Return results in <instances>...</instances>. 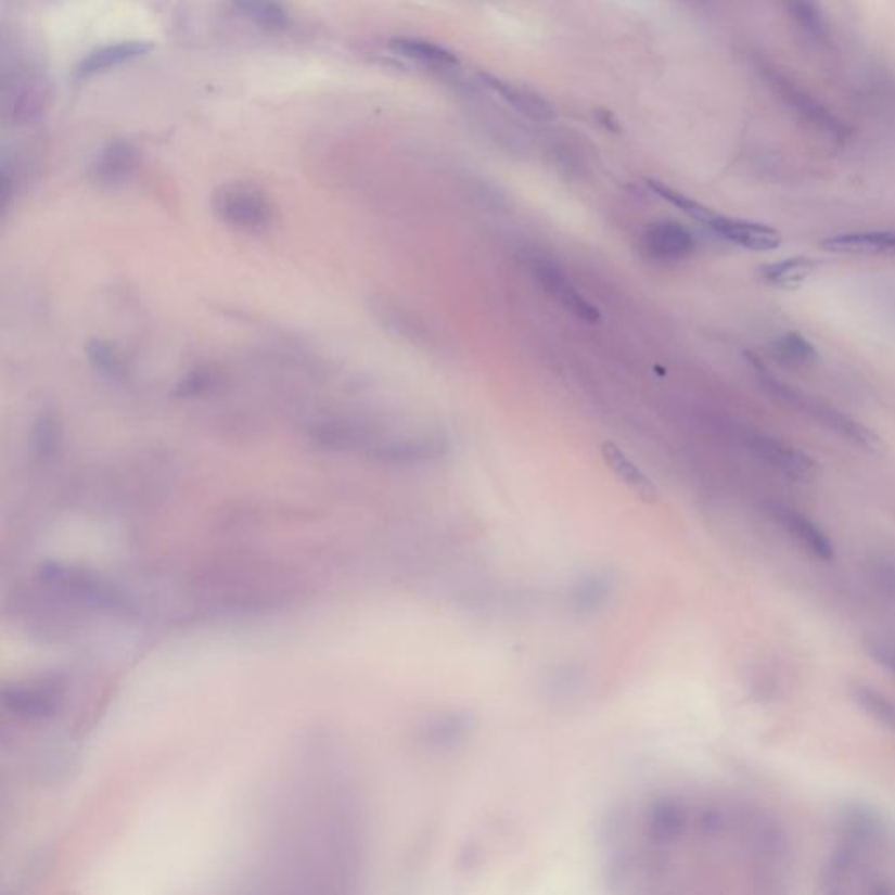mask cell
<instances>
[{
    "instance_id": "obj_1",
    "label": "cell",
    "mask_w": 895,
    "mask_h": 895,
    "mask_svg": "<svg viewBox=\"0 0 895 895\" xmlns=\"http://www.w3.org/2000/svg\"><path fill=\"white\" fill-rule=\"evenodd\" d=\"M766 387L773 392L775 396H779L783 402H788L796 410L805 411L810 419L820 423L823 429L834 432L838 437L845 439L848 445L859 448L866 453L880 455L885 453V445H883L882 437L878 436L877 432L866 427L864 423L857 422L848 414L838 411L836 408L820 402L815 397L805 396L803 392L794 391L788 387L785 383L779 380L766 379Z\"/></svg>"
},
{
    "instance_id": "obj_2",
    "label": "cell",
    "mask_w": 895,
    "mask_h": 895,
    "mask_svg": "<svg viewBox=\"0 0 895 895\" xmlns=\"http://www.w3.org/2000/svg\"><path fill=\"white\" fill-rule=\"evenodd\" d=\"M214 208L222 221L245 231L265 230L274 217L270 200L261 191L247 184L221 188L214 196Z\"/></svg>"
},
{
    "instance_id": "obj_3",
    "label": "cell",
    "mask_w": 895,
    "mask_h": 895,
    "mask_svg": "<svg viewBox=\"0 0 895 895\" xmlns=\"http://www.w3.org/2000/svg\"><path fill=\"white\" fill-rule=\"evenodd\" d=\"M532 274L536 277L537 284L542 287L549 297L562 306L576 319L585 320L588 324L600 322V311L585 294L577 291L572 284L565 271L557 263L546 257H534L532 261Z\"/></svg>"
},
{
    "instance_id": "obj_4",
    "label": "cell",
    "mask_w": 895,
    "mask_h": 895,
    "mask_svg": "<svg viewBox=\"0 0 895 895\" xmlns=\"http://www.w3.org/2000/svg\"><path fill=\"white\" fill-rule=\"evenodd\" d=\"M749 446L757 459L763 460L782 476L789 477L791 482L810 483L819 473V465L810 455L777 437L752 434L749 437Z\"/></svg>"
},
{
    "instance_id": "obj_5",
    "label": "cell",
    "mask_w": 895,
    "mask_h": 895,
    "mask_svg": "<svg viewBox=\"0 0 895 895\" xmlns=\"http://www.w3.org/2000/svg\"><path fill=\"white\" fill-rule=\"evenodd\" d=\"M640 245L645 256L654 261H685L696 248V240L689 228L675 221H657L643 230Z\"/></svg>"
},
{
    "instance_id": "obj_6",
    "label": "cell",
    "mask_w": 895,
    "mask_h": 895,
    "mask_svg": "<svg viewBox=\"0 0 895 895\" xmlns=\"http://www.w3.org/2000/svg\"><path fill=\"white\" fill-rule=\"evenodd\" d=\"M708 230L714 231L726 242L733 243L737 247L754 251V253H769L782 245V234L773 226L745 221V219L723 216V214L714 217V221L708 225Z\"/></svg>"
},
{
    "instance_id": "obj_7",
    "label": "cell",
    "mask_w": 895,
    "mask_h": 895,
    "mask_svg": "<svg viewBox=\"0 0 895 895\" xmlns=\"http://www.w3.org/2000/svg\"><path fill=\"white\" fill-rule=\"evenodd\" d=\"M769 513L773 516L775 522L779 523L780 527L788 532L792 539L800 542L808 553L814 554L817 559L826 560V562L834 559V546H832L828 534L806 514L791 508V506L780 504V502H773L769 506Z\"/></svg>"
},
{
    "instance_id": "obj_8",
    "label": "cell",
    "mask_w": 895,
    "mask_h": 895,
    "mask_svg": "<svg viewBox=\"0 0 895 895\" xmlns=\"http://www.w3.org/2000/svg\"><path fill=\"white\" fill-rule=\"evenodd\" d=\"M139 159V149L130 140H111L91 163V180L102 188L123 184L136 171Z\"/></svg>"
},
{
    "instance_id": "obj_9",
    "label": "cell",
    "mask_w": 895,
    "mask_h": 895,
    "mask_svg": "<svg viewBox=\"0 0 895 895\" xmlns=\"http://www.w3.org/2000/svg\"><path fill=\"white\" fill-rule=\"evenodd\" d=\"M153 50L154 44L149 41H123L102 46L79 60V64L74 68V77L79 81H85L97 74L107 73L111 68L119 67L137 59H144Z\"/></svg>"
},
{
    "instance_id": "obj_10",
    "label": "cell",
    "mask_w": 895,
    "mask_h": 895,
    "mask_svg": "<svg viewBox=\"0 0 895 895\" xmlns=\"http://www.w3.org/2000/svg\"><path fill=\"white\" fill-rule=\"evenodd\" d=\"M819 248L838 256H895V230L832 234L820 240Z\"/></svg>"
},
{
    "instance_id": "obj_11",
    "label": "cell",
    "mask_w": 895,
    "mask_h": 895,
    "mask_svg": "<svg viewBox=\"0 0 895 895\" xmlns=\"http://www.w3.org/2000/svg\"><path fill=\"white\" fill-rule=\"evenodd\" d=\"M483 85L496 95L504 100L509 107H513L517 114L528 117L532 122H551L557 116L553 105L549 104L545 97L536 91L528 90L525 86L513 85L504 81L500 77L490 74H480Z\"/></svg>"
},
{
    "instance_id": "obj_12",
    "label": "cell",
    "mask_w": 895,
    "mask_h": 895,
    "mask_svg": "<svg viewBox=\"0 0 895 895\" xmlns=\"http://www.w3.org/2000/svg\"><path fill=\"white\" fill-rule=\"evenodd\" d=\"M603 462L611 469L612 474L628 486L635 496L642 499L648 504H654L660 499V491L656 485L642 473V469L635 464L634 460L616 445V443L605 442L600 448Z\"/></svg>"
},
{
    "instance_id": "obj_13",
    "label": "cell",
    "mask_w": 895,
    "mask_h": 895,
    "mask_svg": "<svg viewBox=\"0 0 895 895\" xmlns=\"http://www.w3.org/2000/svg\"><path fill=\"white\" fill-rule=\"evenodd\" d=\"M388 50L400 59L413 60L431 67H455L459 59L436 42L417 39V37H396L388 42Z\"/></svg>"
},
{
    "instance_id": "obj_14",
    "label": "cell",
    "mask_w": 895,
    "mask_h": 895,
    "mask_svg": "<svg viewBox=\"0 0 895 895\" xmlns=\"http://www.w3.org/2000/svg\"><path fill=\"white\" fill-rule=\"evenodd\" d=\"M819 263L811 257L796 256L771 263L760 268V277L769 285L779 289H796L805 284L817 270Z\"/></svg>"
},
{
    "instance_id": "obj_15",
    "label": "cell",
    "mask_w": 895,
    "mask_h": 895,
    "mask_svg": "<svg viewBox=\"0 0 895 895\" xmlns=\"http://www.w3.org/2000/svg\"><path fill=\"white\" fill-rule=\"evenodd\" d=\"M242 16L259 27L282 30L289 25V13L282 0H228Z\"/></svg>"
},
{
    "instance_id": "obj_16",
    "label": "cell",
    "mask_w": 895,
    "mask_h": 895,
    "mask_svg": "<svg viewBox=\"0 0 895 895\" xmlns=\"http://www.w3.org/2000/svg\"><path fill=\"white\" fill-rule=\"evenodd\" d=\"M771 354L780 365L788 368H805L814 365L819 354L806 337L797 333L780 334L771 342Z\"/></svg>"
},
{
    "instance_id": "obj_17",
    "label": "cell",
    "mask_w": 895,
    "mask_h": 895,
    "mask_svg": "<svg viewBox=\"0 0 895 895\" xmlns=\"http://www.w3.org/2000/svg\"><path fill=\"white\" fill-rule=\"evenodd\" d=\"M648 186L649 190L653 191L654 194H657L660 199L666 200V202L674 205L675 208H679L682 214L691 217V219L700 222V225L706 226V228H708V225L714 221V217L717 216V212L705 207V205L696 202V200L689 199V196L679 193V191L672 190L670 186L663 184V182H657V180H648Z\"/></svg>"
},
{
    "instance_id": "obj_18",
    "label": "cell",
    "mask_w": 895,
    "mask_h": 895,
    "mask_svg": "<svg viewBox=\"0 0 895 895\" xmlns=\"http://www.w3.org/2000/svg\"><path fill=\"white\" fill-rule=\"evenodd\" d=\"M852 696H854V702L860 706V711L873 717L880 725L895 729V705L888 702L883 694L866 686H857L852 689Z\"/></svg>"
},
{
    "instance_id": "obj_19",
    "label": "cell",
    "mask_w": 895,
    "mask_h": 895,
    "mask_svg": "<svg viewBox=\"0 0 895 895\" xmlns=\"http://www.w3.org/2000/svg\"><path fill=\"white\" fill-rule=\"evenodd\" d=\"M60 434L59 425L51 417H44L39 420L36 425V434H34V445H36V453L42 459H50L54 451L59 448Z\"/></svg>"
},
{
    "instance_id": "obj_20",
    "label": "cell",
    "mask_w": 895,
    "mask_h": 895,
    "mask_svg": "<svg viewBox=\"0 0 895 895\" xmlns=\"http://www.w3.org/2000/svg\"><path fill=\"white\" fill-rule=\"evenodd\" d=\"M869 656L878 665H882L886 670L895 675V648L885 642H869L866 645Z\"/></svg>"
},
{
    "instance_id": "obj_21",
    "label": "cell",
    "mask_w": 895,
    "mask_h": 895,
    "mask_svg": "<svg viewBox=\"0 0 895 895\" xmlns=\"http://www.w3.org/2000/svg\"><path fill=\"white\" fill-rule=\"evenodd\" d=\"M90 359L95 362L97 368L104 369V371H117L119 368V359L114 356L113 348L104 343H93L90 347Z\"/></svg>"
},
{
    "instance_id": "obj_22",
    "label": "cell",
    "mask_w": 895,
    "mask_h": 895,
    "mask_svg": "<svg viewBox=\"0 0 895 895\" xmlns=\"http://www.w3.org/2000/svg\"><path fill=\"white\" fill-rule=\"evenodd\" d=\"M873 574L880 580V585L885 586V590L895 599V563L878 560L873 563Z\"/></svg>"
},
{
    "instance_id": "obj_23",
    "label": "cell",
    "mask_w": 895,
    "mask_h": 895,
    "mask_svg": "<svg viewBox=\"0 0 895 895\" xmlns=\"http://www.w3.org/2000/svg\"><path fill=\"white\" fill-rule=\"evenodd\" d=\"M208 385L207 374L202 373H193L191 374L190 379L186 380L182 385H180L179 391L177 394L179 396H194V394H199V392L205 391Z\"/></svg>"
}]
</instances>
